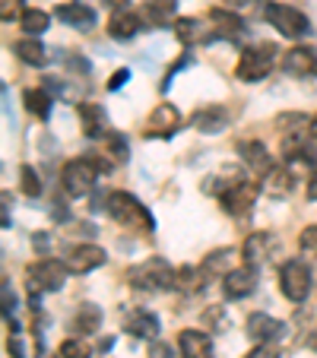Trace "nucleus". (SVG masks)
Returning a JSON list of instances; mask_svg holds the SVG:
<instances>
[{
	"instance_id": "b1692460",
	"label": "nucleus",
	"mask_w": 317,
	"mask_h": 358,
	"mask_svg": "<svg viewBox=\"0 0 317 358\" xmlns=\"http://www.w3.org/2000/svg\"><path fill=\"white\" fill-rule=\"evenodd\" d=\"M124 330H127L130 336H136V339H155L159 336V330H162V324H159L155 314L136 311V314H130L127 317V327H124Z\"/></svg>"
},
{
	"instance_id": "0eeeda50",
	"label": "nucleus",
	"mask_w": 317,
	"mask_h": 358,
	"mask_svg": "<svg viewBox=\"0 0 317 358\" xmlns=\"http://www.w3.org/2000/svg\"><path fill=\"white\" fill-rule=\"evenodd\" d=\"M95 178H99V165H95V159H73V162H67L64 171H61V184L70 196L92 194Z\"/></svg>"
},
{
	"instance_id": "dca6fc26",
	"label": "nucleus",
	"mask_w": 317,
	"mask_h": 358,
	"mask_svg": "<svg viewBox=\"0 0 317 358\" xmlns=\"http://www.w3.org/2000/svg\"><path fill=\"white\" fill-rule=\"evenodd\" d=\"M178 349H181V358H216L213 355V343H209V336L203 330H181Z\"/></svg>"
},
{
	"instance_id": "de8ad7c7",
	"label": "nucleus",
	"mask_w": 317,
	"mask_h": 358,
	"mask_svg": "<svg viewBox=\"0 0 317 358\" xmlns=\"http://www.w3.org/2000/svg\"><path fill=\"white\" fill-rule=\"evenodd\" d=\"M311 136H314V140H317V117H314V121H311Z\"/></svg>"
},
{
	"instance_id": "5701e85b",
	"label": "nucleus",
	"mask_w": 317,
	"mask_h": 358,
	"mask_svg": "<svg viewBox=\"0 0 317 358\" xmlns=\"http://www.w3.org/2000/svg\"><path fill=\"white\" fill-rule=\"evenodd\" d=\"M175 35L184 45H203V41L213 35V26L206 29L200 20H194V16H181V20L175 22Z\"/></svg>"
},
{
	"instance_id": "6ab92c4d",
	"label": "nucleus",
	"mask_w": 317,
	"mask_h": 358,
	"mask_svg": "<svg viewBox=\"0 0 317 358\" xmlns=\"http://www.w3.org/2000/svg\"><path fill=\"white\" fill-rule=\"evenodd\" d=\"M175 10H178V0H143L140 20L146 22V26L159 29V26H165V22L175 16Z\"/></svg>"
},
{
	"instance_id": "473e14b6",
	"label": "nucleus",
	"mask_w": 317,
	"mask_h": 358,
	"mask_svg": "<svg viewBox=\"0 0 317 358\" xmlns=\"http://www.w3.org/2000/svg\"><path fill=\"white\" fill-rule=\"evenodd\" d=\"M20 184H22V194L26 196H38L41 194V181H38V171L22 165L20 169Z\"/></svg>"
},
{
	"instance_id": "4468645a",
	"label": "nucleus",
	"mask_w": 317,
	"mask_h": 358,
	"mask_svg": "<svg viewBox=\"0 0 317 358\" xmlns=\"http://www.w3.org/2000/svg\"><path fill=\"white\" fill-rule=\"evenodd\" d=\"M181 127V115L171 101H162V105H155L153 115L146 121V136H171L175 130Z\"/></svg>"
},
{
	"instance_id": "1a4fd4ad",
	"label": "nucleus",
	"mask_w": 317,
	"mask_h": 358,
	"mask_svg": "<svg viewBox=\"0 0 317 358\" xmlns=\"http://www.w3.org/2000/svg\"><path fill=\"white\" fill-rule=\"evenodd\" d=\"M105 250L99 248V244H73L70 250H64V264H67V270L73 273V276H86V273L99 270L101 264H105Z\"/></svg>"
},
{
	"instance_id": "4c0bfd02",
	"label": "nucleus",
	"mask_w": 317,
	"mask_h": 358,
	"mask_svg": "<svg viewBox=\"0 0 317 358\" xmlns=\"http://www.w3.org/2000/svg\"><path fill=\"white\" fill-rule=\"evenodd\" d=\"M127 80H130V70H118V73L108 80V89H111V92H118V89H121Z\"/></svg>"
},
{
	"instance_id": "79ce46f5",
	"label": "nucleus",
	"mask_w": 317,
	"mask_h": 358,
	"mask_svg": "<svg viewBox=\"0 0 317 358\" xmlns=\"http://www.w3.org/2000/svg\"><path fill=\"white\" fill-rule=\"evenodd\" d=\"M7 349H10V355H13V358H26V355H22V345H20V339H13V336H10Z\"/></svg>"
},
{
	"instance_id": "2eb2a0df",
	"label": "nucleus",
	"mask_w": 317,
	"mask_h": 358,
	"mask_svg": "<svg viewBox=\"0 0 317 358\" xmlns=\"http://www.w3.org/2000/svg\"><path fill=\"white\" fill-rule=\"evenodd\" d=\"M55 16L64 22V26H73V29H80V32H86V29L95 26V10L86 7V3H80V0H67V3H57Z\"/></svg>"
},
{
	"instance_id": "58836bf2",
	"label": "nucleus",
	"mask_w": 317,
	"mask_h": 358,
	"mask_svg": "<svg viewBox=\"0 0 317 358\" xmlns=\"http://www.w3.org/2000/svg\"><path fill=\"white\" fill-rule=\"evenodd\" d=\"M13 304H16V295L10 292V279H3V311H7V317L13 311Z\"/></svg>"
},
{
	"instance_id": "e433bc0d",
	"label": "nucleus",
	"mask_w": 317,
	"mask_h": 358,
	"mask_svg": "<svg viewBox=\"0 0 317 358\" xmlns=\"http://www.w3.org/2000/svg\"><path fill=\"white\" fill-rule=\"evenodd\" d=\"M248 358H279V352L276 349H273V345L270 343H260V345H257V349L254 352H251V355Z\"/></svg>"
},
{
	"instance_id": "39448f33",
	"label": "nucleus",
	"mask_w": 317,
	"mask_h": 358,
	"mask_svg": "<svg viewBox=\"0 0 317 358\" xmlns=\"http://www.w3.org/2000/svg\"><path fill=\"white\" fill-rule=\"evenodd\" d=\"M260 190H263V181H257V178H238V181H232V187H225L219 194V203H223V210L229 216H248Z\"/></svg>"
},
{
	"instance_id": "a878e982",
	"label": "nucleus",
	"mask_w": 317,
	"mask_h": 358,
	"mask_svg": "<svg viewBox=\"0 0 317 358\" xmlns=\"http://www.w3.org/2000/svg\"><path fill=\"white\" fill-rule=\"evenodd\" d=\"M206 273H203V266H178L175 270V289L184 292V295H194V292H200L203 285H206Z\"/></svg>"
},
{
	"instance_id": "20e7f679",
	"label": "nucleus",
	"mask_w": 317,
	"mask_h": 358,
	"mask_svg": "<svg viewBox=\"0 0 317 358\" xmlns=\"http://www.w3.org/2000/svg\"><path fill=\"white\" fill-rule=\"evenodd\" d=\"M263 20L270 22L279 35H286V38H304V35H311V20L302 10L289 7V3H267L263 7Z\"/></svg>"
},
{
	"instance_id": "cd10ccee",
	"label": "nucleus",
	"mask_w": 317,
	"mask_h": 358,
	"mask_svg": "<svg viewBox=\"0 0 317 358\" xmlns=\"http://www.w3.org/2000/svg\"><path fill=\"white\" fill-rule=\"evenodd\" d=\"M194 124L200 134H219V130H225V111L223 108H203L194 115Z\"/></svg>"
},
{
	"instance_id": "393cba45",
	"label": "nucleus",
	"mask_w": 317,
	"mask_h": 358,
	"mask_svg": "<svg viewBox=\"0 0 317 358\" xmlns=\"http://www.w3.org/2000/svg\"><path fill=\"white\" fill-rule=\"evenodd\" d=\"M140 26H143V20L136 13L118 10V13L108 20V35L111 38H118V41H127V38H134V35L140 32Z\"/></svg>"
},
{
	"instance_id": "f3484780",
	"label": "nucleus",
	"mask_w": 317,
	"mask_h": 358,
	"mask_svg": "<svg viewBox=\"0 0 317 358\" xmlns=\"http://www.w3.org/2000/svg\"><path fill=\"white\" fill-rule=\"evenodd\" d=\"M80 124H83V134H86L89 140L108 134V115H105L101 105H92V101H83L80 105Z\"/></svg>"
},
{
	"instance_id": "f03ea898",
	"label": "nucleus",
	"mask_w": 317,
	"mask_h": 358,
	"mask_svg": "<svg viewBox=\"0 0 317 358\" xmlns=\"http://www.w3.org/2000/svg\"><path fill=\"white\" fill-rule=\"evenodd\" d=\"M276 55L279 48L273 45V41H260V45H251L241 51V57H238L235 64V76L241 83H260L270 76L273 64H276Z\"/></svg>"
},
{
	"instance_id": "ddd939ff",
	"label": "nucleus",
	"mask_w": 317,
	"mask_h": 358,
	"mask_svg": "<svg viewBox=\"0 0 317 358\" xmlns=\"http://www.w3.org/2000/svg\"><path fill=\"white\" fill-rule=\"evenodd\" d=\"M273 248H276V238L270 231H254V235L244 238V248H241V260L248 266H260L273 257Z\"/></svg>"
},
{
	"instance_id": "f704fd0d",
	"label": "nucleus",
	"mask_w": 317,
	"mask_h": 358,
	"mask_svg": "<svg viewBox=\"0 0 317 358\" xmlns=\"http://www.w3.org/2000/svg\"><path fill=\"white\" fill-rule=\"evenodd\" d=\"M0 16L3 22H13L16 16H22V0H0Z\"/></svg>"
},
{
	"instance_id": "49530a36",
	"label": "nucleus",
	"mask_w": 317,
	"mask_h": 358,
	"mask_svg": "<svg viewBox=\"0 0 317 358\" xmlns=\"http://www.w3.org/2000/svg\"><path fill=\"white\" fill-rule=\"evenodd\" d=\"M311 349H314V352H317V330H314V333H311Z\"/></svg>"
},
{
	"instance_id": "72a5a7b5",
	"label": "nucleus",
	"mask_w": 317,
	"mask_h": 358,
	"mask_svg": "<svg viewBox=\"0 0 317 358\" xmlns=\"http://www.w3.org/2000/svg\"><path fill=\"white\" fill-rule=\"evenodd\" d=\"M108 156L115 159V162H127V140H124L121 134H108Z\"/></svg>"
},
{
	"instance_id": "bb28decb",
	"label": "nucleus",
	"mask_w": 317,
	"mask_h": 358,
	"mask_svg": "<svg viewBox=\"0 0 317 358\" xmlns=\"http://www.w3.org/2000/svg\"><path fill=\"white\" fill-rule=\"evenodd\" d=\"M235 250L232 248H219L213 250V254H206V260H203V273L206 276H225V273L235 270Z\"/></svg>"
},
{
	"instance_id": "412c9836",
	"label": "nucleus",
	"mask_w": 317,
	"mask_h": 358,
	"mask_svg": "<svg viewBox=\"0 0 317 358\" xmlns=\"http://www.w3.org/2000/svg\"><path fill=\"white\" fill-rule=\"evenodd\" d=\"M13 55L20 57L22 64H29V67H45L48 64V48L41 45L35 35H26V38L13 41Z\"/></svg>"
},
{
	"instance_id": "ea45409f",
	"label": "nucleus",
	"mask_w": 317,
	"mask_h": 358,
	"mask_svg": "<svg viewBox=\"0 0 317 358\" xmlns=\"http://www.w3.org/2000/svg\"><path fill=\"white\" fill-rule=\"evenodd\" d=\"M149 358H171L169 343H153V349H149Z\"/></svg>"
},
{
	"instance_id": "7ed1b4c3",
	"label": "nucleus",
	"mask_w": 317,
	"mask_h": 358,
	"mask_svg": "<svg viewBox=\"0 0 317 358\" xmlns=\"http://www.w3.org/2000/svg\"><path fill=\"white\" fill-rule=\"evenodd\" d=\"M130 285L140 292H165V289H175V270L165 264L162 257H149L146 264L134 266L127 273Z\"/></svg>"
},
{
	"instance_id": "a18cd8bd",
	"label": "nucleus",
	"mask_w": 317,
	"mask_h": 358,
	"mask_svg": "<svg viewBox=\"0 0 317 358\" xmlns=\"http://www.w3.org/2000/svg\"><path fill=\"white\" fill-rule=\"evenodd\" d=\"M225 3H229L232 10H238V7H251V3H254V0H225Z\"/></svg>"
},
{
	"instance_id": "4be33fe9",
	"label": "nucleus",
	"mask_w": 317,
	"mask_h": 358,
	"mask_svg": "<svg viewBox=\"0 0 317 358\" xmlns=\"http://www.w3.org/2000/svg\"><path fill=\"white\" fill-rule=\"evenodd\" d=\"M209 22H213V32L219 38H238L244 32V20L232 10H209Z\"/></svg>"
},
{
	"instance_id": "423d86ee",
	"label": "nucleus",
	"mask_w": 317,
	"mask_h": 358,
	"mask_svg": "<svg viewBox=\"0 0 317 358\" xmlns=\"http://www.w3.org/2000/svg\"><path fill=\"white\" fill-rule=\"evenodd\" d=\"M67 264L64 260H35L32 266L26 270V279H29V289L35 292V295H41V292H61L64 282H67Z\"/></svg>"
},
{
	"instance_id": "c03bdc74",
	"label": "nucleus",
	"mask_w": 317,
	"mask_h": 358,
	"mask_svg": "<svg viewBox=\"0 0 317 358\" xmlns=\"http://www.w3.org/2000/svg\"><path fill=\"white\" fill-rule=\"evenodd\" d=\"M3 229H10V194H3Z\"/></svg>"
},
{
	"instance_id": "a211bd4d",
	"label": "nucleus",
	"mask_w": 317,
	"mask_h": 358,
	"mask_svg": "<svg viewBox=\"0 0 317 358\" xmlns=\"http://www.w3.org/2000/svg\"><path fill=\"white\" fill-rule=\"evenodd\" d=\"M260 181H263V190L270 196H286V194H292V187H295V171H292L289 165H273Z\"/></svg>"
},
{
	"instance_id": "9d476101",
	"label": "nucleus",
	"mask_w": 317,
	"mask_h": 358,
	"mask_svg": "<svg viewBox=\"0 0 317 358\" xmlns=\"http://www.w3.org/2000/svg\"><path fill=\"white\" fill-rule=\"evenodd\" d=\"M283 70L295 80H308V76H317V51L308 45L289 48L283 55Z\"/></svg>"
},
{
	"instance_id": "aec40b11",
	"label": "nucleus",
	"mask_w": 317,
	"mask_h": 358,
	"mask_svg": "<svg viewBox=\"0 0 317 358\" xmlns=\"http://www.w3.org/2000/svg\"><path fill=\"white\" fill-rule=\"evenodd\" d=\"M241 159H244V165H248L254 175H260V178L273 169V159H270V152H267V146H263L260 140L241 143Z\"/></svg>"
},
{
	"instance_id": "6e6552de",
	"label": "nucleus",
	"mask_w": 317,
	"mask_h": 358,
	"mask_svg": "<svg viewBox=\"0 0 317 358\" xmlns=\"http://www.w3.org/2000/svg\"><path fill=\"white\" fill-rule=\"evenodd\" d=\"M279 289H283V295L289 298L292 304H302L304 298L311 295L308 264H302V260H289V264H283V270H279Z\"/></svg>"
},
{
	"instance_id": "c9c22d12",
	"label": "nucleus",
	"mask_w": 317,
	"mask_h": 358,
	"mask_svg": "<svg viewBox=\"0 0 317 358\" xmlns=\"http://www.w3.org/2000/svg\"><path fill=\"white\" fill-rule=\"evenodd\" d=\"M298 244H302V250H308V254H317V225H308V229L302 231V238H298Z\"/></svg>"
},
{
	"instance_id": "c756f323",
	"label": "nucleus",
	"mask_w": 317,
	"mask_h": 358,
	"mask_svg": "<svg viewBox=\"0 0 317 358\" xmlns=\"http://www.w3.org/2000/svg\"><path fill=\"white\" fill-rule=\"evenodd\" d=\"M22 101H26V108L32 111L35 117H41V121L51 115V92H48V89H26Z\"/></svg>"
},
{
	"instance_id": "7c9ffc66",
	"label": "nucleus",
	"mask_w": 317,
	"mask_h": 358,
	"mask_svg": "<svg viewBox=\"0 0 317 358\" xmlns=\"http://www.w3.org/2000/svg\"><path fill=\"white\" fill-rule=\"evenodd\" d=\"M48 22H51V16H48L45 10H38V7L22 10V16H20L22 32H26V35H35V38H38V35L48 29Z\"/></svg>"
},
{
	"instance_id": "c85d7f7f",
	"label": "nucleus",
	"mask_w": 317,
	"mask_h": 358,
	"mask_svg": "<svg viewBox=\"0 0 317 358\" xmlns=\"http://www.w3.org/2000/svg\"><path fill=\"white\" fill-rule=\"evenodd\" d=\"M101 327V308L99 304H83L73 317V330L76 333H95Z\"/></svg>"
},
{
	"instance_id": "2f4dec72",
	"label": "nucleus",
	"mask_w": 317,
	"mask_h": 358,
	"mask_svg": "<svg viewBox=\"0 0 317 358\" xmlns=\"http://www.w3.org/2000/svg\"><path fill=\"white\" fill-rule=\"evenodd\" d=\"M92 355V345L86 339H64L61 343V358H89Z\"/></svg>"
},
{
	"instance_id": "37998d69",
	"label": "nucleus",
	"mask_w": 317,
	"mask_h": 358,
	"mask_svg": "<svg viewBox=\"0 0 317 358\" xmlns=\"http://www.w3.org/2000/svg\"><path fill=\"white\" fill-rule=\"evenodd\" d=\"M101 3H105V7H111V10H115V13H118V10H124V7H127L130 0H101Z\"/></svg>"
},
{
	"instance_id": "a19ab883",
	"label": "nucleus",
	"mask_w": 317,
	"mask_h": 358,
	"mask_svg": "<svg viewBox=\"0 0 317 358\" xmlns=\"http://www.w3.org/2000/svg\"><path fill=\"white\" fill-rule=\"evenodd\" d=\"M304 194H308V200H317V165L308 175V187H304Z\"/></svg>"
},
{
	"instance_id": "9b49d317",
	"label": "nucleus",
	"mask_w": 317,
	"mask_h": 358,
	"mask_svg": "<svg viewBox=\"0 0 317 358\" xmlns=\"http://www.w3.org/2000/svg\"><path fill=\"white\" fill-rule=\"evenodd\" d=\"M244 333H248V339H254L257 345L260 343H276V339L286 333V324L276 320V317H270V314L257 311L244 320Z\"/></svg>"
},
{
	"instance_id": "f257e3e1",
	"label": "nucleus",
	"mask_w": 317,
	"mask_h": 358,
	"mask_svg": "<svg viewBox=\"0 0 317 358\" xmlns=\"http://www.w3.org/2000/svg\"><path fill=\"white\" fill-rule=\"evenodd\" d=\"M108 216L115 219L118 225H124V229H134V231H143V235H153L155 231V219L153 213L143 206L140 200H136L134 194H127V190H115V194H108Z\"/></svg>"
},
{
	"instance_id": "f8f14e48",
	"label": "nucleus",
	"mask_w": 317,
	"mask_h": 358,
	"mask_svg": "<svg viewBox=\"0 0 317 358\" xmlns=\"http://www.w3.org/2000/svg\"><path fill=\"white\" fill-rule=\"evenodd\" d=\"M254 289H257V266L244 264V266H235L232 273L223 276V292H225V298H232V301L248 298Z\"/></svg>"
}]
</instances>
